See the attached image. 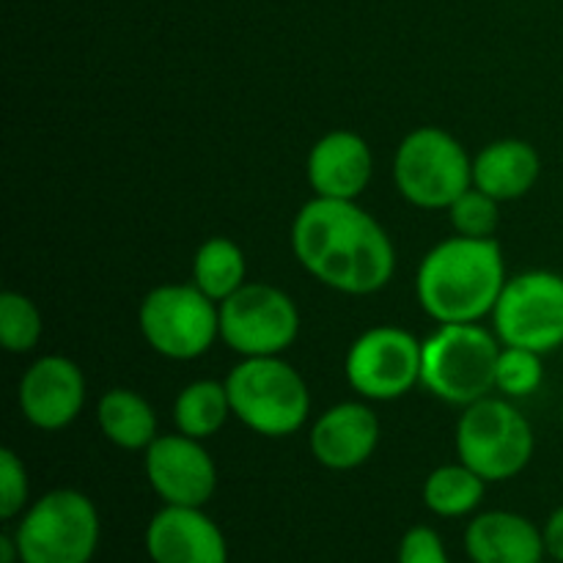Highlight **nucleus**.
I'll use <instances>...</instances> for the list:
<instances>
[{
  "mask_svg": "<svg viewBox=\"0 0 563 563\" xmlns=\"http://www.w3.org/2000/svg\"><path fill=\"white\" fill-rule=\"evenodd\" d=\"M421 352L410 330L377 324L352 341L344 361L346 383L368 401H394L421 383Z\"/></svg>",
  "mask_w": 563,
  "mask_h": 563,
  "instance_id": "obj_11",
  "label": "nucleus"
},
{
  "mask_svg": "<svg viewBox=\"0 0 563 563\" xmlns=\"http://www.w3.org/2000/svg\"><path fill=\"white\" fill-rule=\"evenodd\" d=\"M506 280V258L495 236L454 234L423 256L416 291L427 317L438 324H467L493 317Z\"/></svg>",
  "mask_w": 563,
  "mask_h": 563,
  "instance_id": "obj_2",
  "label": "nucleus"
},
{
  "mask_svg": "<svg viewBox=\"0 0 563 563\" xmlns=\"http://www.w3.org/2000/svg\"><path fill=\"white\" fill-rule=\"evenodd\" d=\"M234 418L262 438L297 434L311 412V390L284 357H242L225 377Z\"/></svg>",
  "mask_w": 563,
  "mask_h": 563,
  "instance_id": "obj_3",
  "label": "nucleus"
},
{
  "mask_svg": "<svg viewBox=\"0 0 563 563\" xmlns=\"http://www.w3.org/2000/svg\"><path fill=\"white\" fill-rule=\"evenodd\" d=\"M396 563H451L440 533L429 526H412L401 537Z\"/></svg>",
  "mask_w": 563,
  "mask_h": 563,
  "instance_id": "obj_27",
  "label": "nucleus"
},
{
  "mask_svg": "<svg viewBox=\"0 0 563 563\" xmlns=\"http://www.w3.org/2000/svg\"><path fill=\"white\" fill-rule=\"evenodd\" d=\"M148 487L165 506H203L218 489V465L203 449V440L187 434H157L143 451Z\"/></svg>",
  "mask_w": 563,
  "mask_h": 563,
  "instance_id": "obj_12",
  "label": "nucleus"
},
{
  "mask_svg": "<svg viewBox=\"0 0 563 563\" xmlns=\"http://www.w3.org/2000/svg\"><path fill=\"white\" fill-rule=\"evenodd\" d=\"M484 493H487V482L462 462L434 467L423 482V504L432 515L445 517V520L473 515L482 506Z\"/></svg>",
  "mask_w": 563,
  "mask_h": 563,
  "instance_id": "obj_22",
  "label": "nucleus"
},
{
  "mask_svg": "<svg viewBox=\"0 0 563 563\" xmlns=\"http://www.w3.org/2000/svg\"><path fill=\"white\" fill-rule=\"evenodd\" d=\"M449 218L456 234L473 236V240H489L498 231L500 201H495L493 196L482 192L478 187H471L451 203Z\"/></svg>",
  "mask_w": 563,
  "mask_h": 563,
  "instance_id": "obj_25",
  "label": "nucleus"
},
{
  "mask_svg": "<svg viewBox=\"0 0 563 563\" xmlns=\"http://www.w3.org/2000/svg\"><path fill=\"white\" fill-rule=\"evenodd\" d=\"M500 339L484 324H440L421 352V385L445 405L467 407L495 390Z\"/></svg>",
  "mask_w": 563,
  "mask_h": 563,
  "instance_id": "obj_4",
  "label": "nucleus"
},
{
  "mask_svg": "<svg viewBox=\"0 0 563 563\" xmlns=\"http://www.w3.org/2000/svg\"><path fill=\"white\" fill-rule=\"evenodd\" d=\"M394 181L412 207L449 209L473 187V159L451 132L418 126L396 148Z\"/></svg>",
  "mask_w": 563,
  "mask_h": 563,
  "instance_id": "obj_7",
  "label": "nucleus"
},
{
  "mask_svg": "<svg viewBox=\"0 0 563 563\" xmlns=\"http://www.w3.org/2000/svg\"><path fill=\"white\" fill-rule=\"evenodd\" d=\"M542 174V157L520 137H504L473 157V187L493 196L495 201H517L533 190Z\"/></svg>",
  "mask_w": 563,
  "mask_h": 563,
  "instance_id": "obj_18",
  "label": "nucleus"
},
{
  "mask_svg": "<svg viewBox=\"0 0 563 563\" xmlns=\"http://www.w3.org/2000/svg\"><path fill=\"white\" fill-rule=\"evenodd\" d=\"M234 416L229 388L218 379H196L185 385L174 401L176 432L196 440H209Z\"/></svg>",
  "mask_w": 563,
  "mask_h": 563,
  "instance_id": "obj_20",
  "label": "nucleus"
},
{
  "mask_svg": "<svg viewBox=\"0 0 563 563\" xmlns=\"http://www.w3.org/2000/svg\"><path fill=\"white\" fill-rule=\"evenodd\" d=\"M0 563H20V548H16L14 533L0 537Z\"/></svg>",
  "mask_w": 563,
  "mask_h": 563,
  "instance_id": "obj_29",
  "label": "nucleus"
},
{
  "mask_svg": "<svg viewBox=\"0 0 563 563\" xmlns=\"http://www.w3.org/2000/svg\"><path fill=\"white\" fill-rule=\"evenodd\" d=\"M542 537H544V550L555 563H563V506L553 511L548 517L542 528Z\"/></svg>",
  "mask_w": 563,
  "mask_h": 563,
  "instance_id": "obj_28",
  "label": "nucleus"
},
{
  "mask_svg": "<svg viewBox=\"0 0 563 563\" xmlns=\"http://www.w3.org/2000/svg\"><path fill=\"white\" fill-rule=\"evenodd\" d=\"M137 324L157 355L168 361H196L220 339V306L192 280L163 284L143 297Z\"/></svg>",
  "mask_w": 563,
  "mask_h": 563,
  "instance_id": "obj_8",
  "label": "nucleus"
},
{
  "mask_svg": "<svg viewBox=\"0 0 563 563\" xmlns=\"http://www.w3.org/2000/svg\"><path fill=\"white\" fill-rule=\"evenodd\" d=\"M308 443L313 460L328 471H355L377 451L379 418L363 401H341L313 421Z\"/></svg>",
  "mask_w": 563,
  "mask_h": 563,
  "instance_id": "obj_15",
  "label": "nucleus"
},
{
  "mask_svg": "<svg viewBox=\"0 0 563 563\" xmlns=\"http://www.w3.org/2000/svg\"><path fill=\"white\" fill-rule=\"evenodd\" d=\"M27 471L11 449H0V517L11 522L27 509Z\"/></svg>",
  "mask_w": 563,
  "mask_h": 563,
  "instance_id": "obj_26",
  "label": "nucleus"
},
{
  "mask_svg": "<svg viewBox=\"0 0 563 563\" xmlns=\"http://www.w3.org/2000/svg\"><path fill=\"white\" fill-rule=\"evenodd\" d=\"M99 432L121 451H146L157 438V412L146 396L130 388H110L97 401Z\"/></svg>",
  "mask_w": 563,
  "mask_h": 563,
  "instance_id": "obj_19",
  "label": "nucleus"
},
{
  "mask_svg": "<svg viewBox=\"0 0 563 563\" xmlns=\"http://www.w3.org/2000/svg\"><path fill=\"white\" fill-rule=\"evenodd\" d=\"M152 563H229V542L198 506H163L143 533Z\"/></svg>",
  "mask_w": 563,
  "mask_h": 563,
  "instance_id": "obj_14",
  "label": "nucleus"
},
{
  "mask_svg": "<svg viewBox=\"0 0 563 563\" xmlns=\"http://www.w3.org/2000/svg\"><path fill=\"white\" fill-rule=\"evenodd\" d=\"M245 251L229 236H209L192 256V284L214 302L229 300L247 284Z\"/></svg>",
  "mask_w": 563,
  "mask_h": 563,
  "instance_id": "obj_21",
  "label": "nucleus"
},
{
  "mask_svg": "<svg viewBox=\"0 0 563 563\" xmlns=\"http://www.w3.org/2000/svg\"><path fill=\"white\" fill-rule=\"evenodd\" d=\"M493 330L506 346L548 355L563 346V275L528 269L511 275L493 311Z\"/></svg>",
  "mask_w": 563,
  "mask_h": 563,
  "instance_id": "obj_9",
  "label": "nucleus"
},
{
  "mask_svg": "<svg viewBox=\"0 0 563 563\" xmlns=\"http://www.w3.org/2000/svg\"><path fill=\"white\" fill-rule=\"evenodd\" d=\"M539 352L522 350V346H500L498 366H495V390L504 399H526L537 394L544 379V366Z\"/></svg>",
  "mask_w": 563,
  "mask_h": 563,
  "instance_id": "obj_24",
  "label": "nucleus"
},
{
  "mask_svg": "<svg viewBox=\"0 0 563 563\" xmlns=\"http://www.w3.org/2000/svg\"><path fill=\"white\" fill-rule=\"evenodd\" d=\"M456 456L487 484L520 476L533 460V427L509 399H484L462 407L454 434Z\"/></svg>",
  "mask_w": 563,
  "mask_h": 563,
  "instance_id": "obj_6",
  "label": "nucleus"
},
{
  "mask_svg": "<svg viewBox=\"0 0 563 563\" xmlns=\"http://www.w3.org/2000/svg\"><path fill=\"white\" fill-rule=\"evenodd\" d=\"M102 522L80 489H49L27 506L14 528L20 563H91Z\"/></svg>",
  "mask_w": 563,
  "mask_h": 563,
  "instance_id": "obj_5",
  "label": "nucleus"
},
{
  "mask_svg": "<svg viewBox=\"0 0 563 563\" xmlns=\"http://www.w3.org/2000/svg\"><path fill=\"white\" fill-rule=\"evenodd\" d=\"M306 176L317 196L357 201L374 176L372 146L352 130L328 132L308 152Z\"/></svg>",
  "mask_w": 563,
  "mask_h": 563,
  "instance_id": "obj_16",
  "label": "nucleus"
},
{
  "mask_svg": "<svg viewBox=\"0 0 563 563\" xmlns=\"http://www.w3.org/2000/svg\"><path fill=\"white\" fill-rule=\"evenodd\" d=\"M561 418H563V412H561Z\"/></svg>",
  "mask_w": 563,
  "mask_h": 563,
  "instance_id": "obj_30",
  "label": "nucleus"
},
{
  "mask_svg": "<svg viewBox=\"0 0 563 563\" xmlns=\"http://www.w3.org/2000/svg\"><path fill=\"white\" fill-rule=\"evenodd\" d=\"M300 335V311L284 289L247 280L220 302V341L240 357L284 355Z\"/></svg>",
  "mask_w": 563,
  "mask_h": 563,
  "instance_id": "obj_10",
  "label": "nucleus"
},
{
  "mask_svg": "<svg viewBox=\"0 0 563 563\" xmlns=\"http://www.w3.org/2000/svg\"><path fill=\"white\" fill-rule=\"evenodd\" d=\"M44 335V319L36 302L22 291L0 295V341L11 355H27Z\"/></svg>",
  "mask_w": 563,
  "mask_h": 563,
  "instance_id": "obj_23",
  "label": "nucleus"
},
{
  "mask_svg": "<svg viewBox=\"0 0 563 563\" xmlns=\"http://www.w3.org/2000/svg\"><path fill=\"white\" fill-rule=\"evenodd\" d=\"M291 251L300 267L341 295L366 297L396 273L388 231L357 201L313 196L291 223Z\"/></svg>",
  "mask_w": 563,
  "mask_h": 563,
  "instance_id": "obj_1",
  "label": "nucleus"
},
{
  "mask_svg": "<svg viewBox=\"0 0 563 563\" xmlns=\"http://www.w3.org/2000/svg\"><path fill=\"white\" fill-rule=\"evenodd\" d=\"M465 553L473 563H542V528L517 511H482L465 528Z\"/></svg>",
  "mask_w": 563,
  "mask_h": 563,
  "instance_id": "obj_17",
  "label": "nucleus"
},
{
  "mask_svg": "<svg viewBox=\"0 0 563 563\" xmlns=\"http://www.w3.org/2000/svg\"><path fill=\"white\" fill-rule=\"evenodd\" d=\"M86 374L64 355H44L25 368L20 379L22 418L38 432H60L80 418L86 407Z\"/></svg>",
  "mask_w": 563,
  "mask_h": 563,
  "instance_id": "obj_13",
  "label": "nucleus"
}]
</instances>
